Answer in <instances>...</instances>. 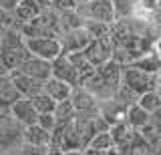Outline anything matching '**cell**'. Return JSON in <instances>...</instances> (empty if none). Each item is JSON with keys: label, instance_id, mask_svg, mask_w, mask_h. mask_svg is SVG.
<instances>
[{"label": "cell", "instance_id": "1", "mask_svg": "<svg viewBox=\"0 0 161 155\" xmlns=\"http://www.w3.org/2000/svg\"><path fill=\"white\" fill-rule=\"evenodd\" d=\"M121 69L123 64H119L117 61H107L105 64L95 69V73L85 81L80 87H85L87 91L93 95L97 101H107L113 99L115 93L121 87Z\"/></svg>", "mask_w": 161, "mask_h": 155}, {"label": "cell", "instance_id": "2", "mask_svg": "<svg viewBox=\"0 0 161 155\" xmlns=\"http://www.w3.org/2000/svg\"><path fill=\"white\" fill-rule=\"evenodd\" d=\"M28 57L30 53L26 48V41L18 26H10L0 32V71L2 73L18 69Z\"/></svg>", "mask_w": 161, "mask_h": 155}, {"label": "cell", "instance_id": "3", "mask_svg": "<svg viewBox=\"0 0 161 155\" xmlns=\"http://www.w3.org/2000/svg\"><path fill=\"white\" fill-rule=\"evenodd\" d=\"M18 30L22 32L24 38H32V36H60L63 30H60L58 24V12L53 10V8H44L38 16H34L32 20L24 22L18 26Z\"/></svg>", "mask_w": 161, "mask_h": 155}, {"label": "cell", "instance_id": "4", "mask_svg": "<svg viewBox=\"0 0 161 155\" xmlns=\"http://www.w3.org/2000/svg\"><path fill=\"white\" fill-rule=\"evenodd\" d=\"M121 85L139 97V95L147 91H155L159 85V79L153 73H145L141 69L131 67V64H123V69H121Z\"/></svg>", "mask_w": 161, "mask_h": 155}, {"label": "cell", "instance_id": "5", "mask_svg": "<svg viewBox=\"0 0 161 155\" xmlns=\"http://www.w3.org/2000/svg\"><path fill=\"white\" fill-rule=\"evenodd\" d=\"M24 127L10 115L8 109L0 111V155L22 145Z\"/></svg>", "mask_w": 161, "mask_h": 155}, {"label": "cell", "instance_id": "6", "mask_svg": "<svg viewBox=\"0 0 161 155\" xmlns=\"http://www.w3.org/2000/svg\"><path fill=\"white\" fill-rule=\"evenodd\" d=\"M77 12L83 16V20H99V22H115L113 2L111 0H89V2H79Z\"/></svg>", "mask_w": 161, "mask_h": 155}, {"label": "cell", "instance_id": "7", "mask_svg": "<svg viewBox=\"0 0 161 155\" xmlns=\"http://www.w3.org/2000/svg\"><path fill=\"white\" fill-rule=\"evenodd\" d=\"M26 41V48L30 54L44 61H53L58 54H63V47L57 36H32V38H24Z\"/></svg>", "mask_w": 161, "mask_h": 155}, {"label": "cell", "instance_id": "8", "mask_svg": "<svg viewBox=\"0 0 161 155\" xmlns=\"http://www.w3.org/2000/svg\"><path fill=\"white\" fill-rule=\"evenodd\" d=\"M83 54L93 67H101L107 61H111L113 58V41H111V36L107 34V36H101V38H93L89 42V47L83 51Z\"/></svg>", "mask_w": 161, "mask_h": 155}, {"label": "cell", "instance_id": "9", "mask_svg": "<svg viewBox=\"0 0 161 155\" xmlns=\"http://www.w3.org/2000/svg\"><path fill=\"white\" fill-rule=\"evenodd\" d=\"M50 77L58 79V81H64L70 87H80V77L79 71L75 69V64L70 63V58L67 54H58L57 58L50 61Z\"/></svg>", "mask_w": 161, "mask_h": 155}, {"label": "cell", "instance_id": "10", "mask_svg": "<svg viewBox=\"0 0 161 155\" xmlns=\"http://www.w3.org/2000/svg\"><path fill=\"white\" fill-rule=\"evenodd\" d=\"M60 41V47H63V54H69V53H80L89 47V42L93 41V36L85 30V26H79V28H73V30H67L58 36Z\"/></svg>", "mask_w": 161, "mask_h": 155}, {"label": "cell", "instance_id": "11", "mask_svg": "<svg viewBox=\"0 0 161 155\" xmlns=\"http://www.w3.org/2000/svg\"><path fill=\"white\" fill-rule=\"evenodd\" d=\"M70 103H73L77 115H87V117H97L99 115V101L85 87H75L73 89V93H70Z\"/></svg>", "mask_w": 161, "mask_h": 155}, {"label": "cell", "instance_id": "12", "mask_svg": "<svg viewBox=\"0 0 161 155\" xmlns=\"http://www.w3.org/2000/svg\"><path fill=\"white\" fill-rule=\"evenodd\" d=\"M48 8V0H20L18 6L12 10V18H14V26L32 20L34 16H38L40 12Z\"/></svg>", "mask_w": 161, "mask_h": 155}, {"label": "cell", "instance_id": "13", "mask_svg": "<svg viewBox=\"0 0 161 155\" xmlns=\"http://www.w3.org/2000/svg\"><path fill=\"white\" fill-rule=\"evenodd\" d=\"M10 115H12L16 121L22 125V127H28V125H34L36 123V117H38V113H36V109H34V105L30 99L26 97H20L16 99L12 105H10Z\"/></svg>", "mask_w": 161, "mask_h": 155}, {"label": "cell", "instance_id": "14", "mask_svg": "<svg viewBox=\"0 0 161 155\" xmlns=\"http://www.w3.org/2000/svg\"><path fill=\"white\" fill-rule=\"evenodd\" d=\"M14 71L22 73V75H28V77L32 79H38V81H47L50 77V61H44V58H38L34 57V54H30V57L20 64L18 69H14Z\"/></svg>", "mask_w": 161, "mask_h": 155}, {"label": "cell", "instance_id": "15", "mask_svg": "<svg viewBox=\"0 0 161 155\" xmlns=\"http://www.w3.org/2000/svg\"><path fill=\"white\" fill-rule=\"evenodd\" d=\"M10 79H12V83H14V87H16V91L20 97H34L36 93L42 91V81H38V79H32V77H28V75H22V73H18V71H10Z\"/></svg>", "mask_w": 161, "mask_h": 155}, {"label": "cell", "instance_id": "16", "mask_svg": "<svg viewBox=\"0 0 161 155\" xmlns=\"http://www.w3.org/2000/svg\"><path fill=\"white\" fill-rule=\"evenodd\" d=\"M22 143L32 145V147H48L50 145V131L42 129L38 123L28 125L22 131Z\"/></svg>", "mask_w": 161, "mask_h": 155}, {"label": "cell", "instance_id": "17", "mask_svg": "<svg viewBox=\"0 0 161 155\" xmlns=\"http://www.w3.org/2000/svg\"><path fill=\"white\" fill-rule=\"evenodd\" d=\"M16 99H20V95L16 91V87H14L10 75L0 73V111L10 109V105L16 101Z\"/></svg>", "mask_w": 161, "mask_h": 155}, {"label": "cell", "instance_id": "18", "mask_svg": "<svg viewBox=\"0 0 161 155\" xmlns=\"http://www.w3.org/2000/svg\"><path fill=\"white\" fill-rule=\"evenodd\" d=\"M42 91L48 95L50 99H54V101H64V99H70V93H73V87L67 85L64 81H58V79L54 77H48L47 81L42 83Z\"/></svg>", "mask_w": 161, "mask_h": 155}, {"label": "cell", "instance_id": "19", "mask_svg": "<svg viewBox=\"0 0 161 155\" xmlns=\"http://www.w3.org/2000/svg\"><path fill=\"white\" fill-rule=\"evenodd\" d=\"M131 67L141 69V71H145V73H153V75H157V73H159V69H161V57L153 51V48H151V51L143 53L141 57L135 58V61L131 63Z\"/></svg>", "mask_w": 161, "mask_h": 155}, {"label": "cell", "instance_id": "20", "mask_svg": "<svg viewBox=\"0 0 161 155\" xmlns=\"http://www.w3.org/2000/svg\"><path fill=\"white\" fill-rule=\"evenodd\" d=\"M123 121L127 123L131 129H141L143 125H147V123H149V113L145 111L141 105L133 103V105H129V107H127Z\"/></svg>", "mask_w": 161, "mask_h": 155}, {"label": "cell", "instance_id": "21", "mask_svg": "<svg viewBox=\"0 0 161 155\" xmlns=\"http://www.w3.org/2000/svg\"><path fill=\"white\" fill-rule=\"evenodd\" d=\"M67 57L70 58V63L75 64V69L79 71V77H80V85H83L85 81H87V79L91 77V75L95 73V69H97V67H93V64H91V63L87 61V57L83 54V51H80V53H69Z\"/></svg>", "mask_w": 161, "mask_h": 155}, {"label": "cell", "instance_id": "22", "mask_svg": "<svg viewBox=\"0 0 161 155\" xmlns=\"http://www.w3.org/2000/svg\"><path fill=\"white\" fill-rule=\"evenodd\" d=\"M53 115H54V119H57V125H67L75 119L77 113H75V107H73V103H70V99H64V101L57 103Z\"/></svg>", "mask_w": 161, "mask_h": 155}, {"label": "cell", "instance_id": "23", "mask_svg": "<svg viewBox=\"0 0 161 155\" xmlns=\"http://www.w3.org/2000/svg\"><path fill=\"white\" fill-rule=\"evenodd\" d=\"M58 24L63 32L73 30V28L83 26V16L77 12V8L75 10H63V12H58Z\"/></svg>", "mask_w": 161, "mask_h": 155}, {"label": "cell", "instance_id": "24", "mask_svg": "<svg viewBox=\"0 0 161 155\" xmlns=\"http://www.w3.org/2000/svg\"><path fill=\"white\" fill-rule=\"evenodd\" d=\"M137 105H141L147 113H153L155 109L161 107V95L157 93V89H155V91H147V93H143V95L137 97Z\"/></svg>", "mask_w": 161, "mask_h": 155}, {"label": "cell", "instance_id": "25", "mask_svg": "<svg viewBox=\"0 0 161 155\" xmlns=\"http://www.w3.org/2000/svg\"><path fill=\"white\" fill-rule=\"evenodd\" d=\"M30 101H32L36 113H53L54 107H57V101H54V99H50L44 91H40V93L34 95V97H30Z\"/></svg>", "mask_w": 161, "mask_h": 155}, {"label": "cell", "instance_id": "26", "mask_svg": "<svg viewBox=\"0 0 161 155\" xmlns=\"http://www.w3.org/2000/svg\"><path fill=\"white\" fill-rule=\"evenodd\" d=\"M83 26L93 38H101V36H107L111 30V24L107 22H99V20H83Z\"/></svg>", "mask_w": 161, "mask_h": 155}, {"label": "cell", "instance_id": "27", "mask_svg": "<svg viewBox=\"0 0 161 155\" xmlns=\"http://www.w3.org/2000/svg\"><path fill=\"white\" fill-rule=\"evenodd\" d=\"M111 2H113L115 20H117V18L133 16V10H135V0H111Z\"/></svg>", "mask_w": 161, "mask_h": 155}, {"label": "cell", "instance_id": "28", "mask_svg": "<svg viewBox=\"0 0 161 155\" xmlns=\"http://www.w3.org/2000/svg\"><path fill=\"white\" fill-rule=\"evenodd\" d=\"M87 147H91V149H111V147H115V145H113V137H111L109 129H107V131L95 133Z\"/></svg>", "mask_w": 161, "mask_h": 155}, {"label": "cell", "instance_id": "29", "mask_svg": "<svg viewBox=\"0 0 161 155\" xmlns=\"http://www.w3.org/2000/svg\"><path fill=\"white\" fill-rule=\"evenodd\" d=\"M129 131H131V127L125 121H117V123H113L109 127V133H111V137H113V145L117 147V145L123 141L125 137L129 135Z\"/></svg>", "mask_w": 161, "mask_h": 155}, {"label": "cell", "instance_id": "30", "mask_svg": "<svg viewBox=\"0 0 161 155\" xmlns=\"http://www.w3.org/2000/svg\"><path fill=\"white\" fill-rule=\"evenodd\" d=\"M48 6L57 12L63 10H75L79 6V0H48Z\"/></svg>", "mask_w": 161, "mask_h": 155}, {"label": "cell", "instance_id": "31", "mask_svg": "<svg viewBox=\"0 0 161 155\" xmlns=\"http://www.w3.org/2000/svg\"><path fill=\"white\" fill-rule=\"evenodd\" d=\"M36 123H38L42 129H47V131H53L54 125H57V119H54V115H53V113H38Z\"/></svg>", "mask_w": 161, "mask_h": 155}, {"label": "cell", "instance_id": "32", "mask_svg": "<svg viewBox=\"0 0 161 155\" xmlns=\"http://www.w3.org/2000/svg\"><path fill=\"white\" fill-rule=\"evenodd\" d=\"M14 26V18H12V12L4 10L2 6H0V30H6V28Z\"/></svg>", "mask_w": 161, "mask_h": 155}, {"label": "cell", "instance_id": "33", "mask_svg": "<svg viewBox=\"0 0 161 155\" xmlns=\"http://www.w3.org/2000/svg\"><path fill=\"white\" fill-rule=\"evenodd\" d=\"M149 125L161 135V107H159V109H155L153 113H149Z\"/></svg>", "mask_w": 161, "mask_h": 155}, {"label": "cell", "instance_id": "34", "mask_svg": "<svg viewBox=\"0 0 161 155\" xmlns=\"http://www.w3.org/2000/svg\"><path fill=\"white\" fill-rule=\"evenodd\" d=\"M149 20L155 24V26L161 30V0H157V4H155V8H153V12L149 14Z\"/></svg>", "mask_w": 161, "mask_h": 155}, {"label": "cell", "instance_id": "35", "mask_svg": "<svg viewBox=\"0 0 161 155\" xmlns=\"http://www.w3.org/2000/svg\"><path fill=\"white\" fill-rule=\"evenodd\" d=\"M85 155H121L117 151V147H111V149H91L87 147L85 149Z\"/></svg>", "mask_w": 161, "mask_h": 155}, {"label": "cell", "instance_id": "36", "mask_svg": "<svg viewBox=\"0 0 161 155\" xmlns=\"http://www.w3.org/2000/svg\"><path fill=\"white\" fill-rule=\"evenodd\" d=\"M18 2L20 0H0V6L4 8V10H8V12H12L14 8L18 6Z\"/></svg>", "mask_w": 161, "mask_h": 155}, {"label": "cell", "instance_id": "37", "mask_svg": "<svg viewBox=\"0 0 161 155\" xmlns=\"http://www.w3.org/2000/svg\"><path fill=\"white\" fill-rule=\"evenodd\" d=\"M153 51L161 57V32L157 34V36H155V41H153Z\"/></svg>", "mask_w": 161, "mask_h": 155}, {"label": "cell", "instance_id": "38", "mask_svg": "<svg viewBox=\"0 0 161 155\" xmlns=\"http://www.w3.org/2000/svg\"><path fill=\"white\" fill-rule=\"evenodd\" d=\"M47 155H63V149H60V147H53V145H48V147H47Z\"/></svg>", "mask_w": 161, "mask_h": 155}, {"label": "cell", "instance_id": "39", "mask_svg": "<svg viewBox=\"0 0 161 155\" xmlns=\"http://www.w3.org/2000/svg\"><path fill=\"white\" fill-rule=\"evenodd\" d=\"M63 155H85V149H64Z\"/></svg>", "mask_w": 161, "mask_h": 155}, {"label": "cell", "instance_id": "40", "mask_svg": "<svg viewBox=\"0 0 161 155\" xmlns=\"http://www.w3.org/2000/svg\"><path fill=\"white\" fill-rule=\"evenodd\" d=\"M153 153H155V155H161V139L157 141V145L153 147Z\"/></svg>", "mask_w": 161, "mask_h": 155}, {"label": "cell", "instance_id": "41", "mask_svg": "<svg viewBox=\"0 0 161 155\" xmlns=\"http://www.w3.org/2000/svg\"><path fill=\"white\" fill-rule=\"evenodd\" d=\"M157 93H159V95H161V83H159V85H157Z\"/></svg>", "mask_w": 161, "mask_h": 155}, {"label": "cell", "instance_id": "42", "mask_svg": "<svg viewBox=\"0 0 161 155\" xmlns=\"http://www.w3.org/2000/svg\"><path fill=\"white\" fill-rule=\"evenodd\" d=\"M141 155H155L153 151H147V153H141Z\"/></svg>", "mask_w": 161, "mask_h": 155}, {"label": "cell", "instance_id": "43", "mask_svg": "<svg viewBox=\"0 0 161 155\" xmlns=\"http://www.w3.org/2000/svg\"><path fill=\"white\" fill-rule=\"evenodd\" d=\"M79 2H89V0H79Z\"/></svg>", "mask_w": 161, "mask_h": 155}, {"label": "cell", "instance_id": "44", "mask_svg": "<svg viewBox=\"0 0 161 155\" xmlns=\"http://www.w3.org/2000/svg\"><path fill=\"white\" fill-rule=\"evenodd\" d=\"M0 73H2V71H0Z\"/></svg>", "mask_w": 161, "mask_h": 155}, {"label": "cell", "instance_id": "45", "mask_svg": "<svg viewBox=\"0 0 161 155\" xmlns=\"http://www.w3.org/2000/svg\"><path fill=\"white\" fill-rule=\"evenodd\" d=\"M0 32H2V30H0Z\"/></svg>", "mask_w": 161, "mask_h": 155}]
</instances>
